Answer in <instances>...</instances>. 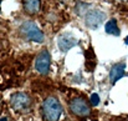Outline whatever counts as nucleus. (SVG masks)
Wrapping results in <instances>:
<instances>
[{
  "label": "nucleus",
  "mask_w": 128,
  "mask_h": 121,
  "mask_svg": "<svg viewBox=\"0 0 128 121\" xmlns=\"http://www.w3.org/2000/svg\"><path fill=\"white\" fill-rule=\"evenodd\" d=\"M10 104H11V107L18 111V112H21V111H25L28 110L30 106H31V99L28 94L25 92H16L11 96L10 99Z\"/></svg>",
  "instance_id": "f03ea898"
},
{
  "label": "nucleus",
  "mask_w": 128,
  "mask_h": 121,
  "mask_svg": "<svg viewBox=\"0 0 128 121\" xmlns=\"http://www.w3.org/2000/svg\"><path fill=\"white\" fill-rule=\"evenodd\" d=\"M124 41H126V45H128V36L126 38V40H124Z\"/></svg>",
  "instance_id": "f8f14e48"
},
{
  "label": "nucleus",
  "mask_w": 128,
  "mask_h": 121,
  "mask_svg": "<svg viewBox=\"0 0 128 121\" xmlns=\"http://www.w3.org/2000/svg\"><path fill=\"white\" fill-rule=\"evenodd\" d=\"M124 70H126V63L114 64V65L111 68V71H110V80H111V84H116L121 78H123V76H124Z\"/></svg>",
  "instance_id": "6e6552de"
},
{
  "label": "nucleus",
  "mask_w": 128,
  "mask_h": 121,
  "mask_svg": "<svg viewBox=\"0 0 128 121\" xmlns=\"http://www.w3.org/2000/svg\"><path fill=\"white\" fill-rule=\"evenodd\" d=\"M78 44V40L70 33H65V34H61L57 39V45H58V49L62 51V52H66L68 51L70 49H72L74 46H76Z\"/></svg>",
  "instance_id": "423d86ee"
},
{
  "label": "nucleus",
  "mask_w": 128,
  "mask_h": 121,
  "mask_svg": "<svg viewBox=\"0 0 128 121\" xmlns=\"http://www.w3.org/2000/svg\"><path fill=\"white\" fill-rule=\"evenodd\" d=\"M25 9L30 14H35L40 9V0H25Z\"/></svg>",
  "instance_id": "1a4fd4ad"
},
{
  "label": "nucleus",
  "mask_w": 128,
  "mask_h": 121,
  "mask_svg": "<svg viewBox=\"0 0 128 121\" xmlns=\"http://www.w3.org/2000/svg\"><path fill=\"white\" fill-rule=\"evenodd\" d=\"M21 31L22 34L26 35V38L29 40L36 41V42H42L44 41V34L41 33V30L32 23V21H26L22 24L21 26Z\"/></svg>",
  "instance_id": "7ed1b4c3"
},
{
  "label": "nucleus",
  "mask_w": 128,
  "mask_h": 121,
  "mask_svg": "<svg viewBox=\"0 0 128 121\" xmlns=\"http://www.w3.org/2000/svg\"><path fill=\"white\" fill-rule=\"evenodd\" d=\"M98 102H100V96L97 94H92L91 95V104L93 106H96V105H98Z\"/></svg>",
  "instance_id": "9b49d317"
},
{
  "label": "nucleus",
  "mask_w": 128,
  "mask_h": 121,
  "mask_svg": "<svg viewBox=\"0 0 128 121\" xmlns=\"http://www.w3.org/2000/svg\"><path fill=\"white\" fill-rule=\"evenodd\" d=\"M0 121H6V117H2V119H1Z\"/></svg>",
  "instance_id": "ddd939ff"
},
{
  "label": "nucleus",
  "mask_w": 128,
  "mask_h": 121,
  "mask_svg": "<svg viewBox=\"0 0 128 121\" xmlns=\"http://www.w3.org/2000/svg\"><path fill=\"white\" fill-rule=\"evenodd\" d=\"M106 19V14L100 9L90 10L85 16V24L90 29H97Z\"/></svg>",
  "instance_id": "20e7f679"
},
{
  "label": "nucleus",
  "mask_w": 128,
  "mask_h": 121,
  "mask_svg": "<svg viewBox=\"0 0 128 121\" xmlns=\"http://www.w3.org/2000/svg\"><path fill=\"white\" fill-rule=\"evenodd\" d=\"M35 68L40 74H47L50 70V54L47 50H42L40 51V54L36 57L35 61Z\"/></svg>",
  "instance_id": "0eeeda50"
},
{
  "label": "nucleus",
  "mask_w": 128,
  "mask_h": 121,
  "mask_svg": "<svg viewBox=\"0 0 128 121\" xmlns=\"http://www.w3.org/2000/svg\"><path fill=\"white\" fill-rule=\"evenodd\" d=\"M70 109L77 116H87L91 112L90 105L87 104V101H86L85 99H82V97L74 99L71 101V104H70Z\"/></svg>",
  "instance_id": "39448f33"
},
{
  "label": "nucleus",
  "mask_w": 128,
  "mask_h": 121,
  "mask_svg": "<svg viewBox=\"0 0 128 121\" xmlns=\"http://www.w3.org/2000/svg\"><path fill=\"white\" fill-rule=\"evenodd\" d=\"M62 112L61 104L56 97H47L42 104V117L45 121H58Z\"/></svg>",
  "instance_id": "f257e3e1"
},
{
  "label": "nucleus",
  "mask_w": 128,
  "mask_h": 121,
  "mask_svg": "<svg viewBox=\"0 0 128 121\" xmlns=\"http://www.w3.org/2000/svg\"><path fill=\"white\" fill-rule=\"evenodd\" d=\"M106 31H107L108 34H112V35H116V36L120 35V29H118L117 21H116L114 19L107 21V24H106Z\"/></svg>",
  "instance_id": "9d476101"
}]
</instances>
